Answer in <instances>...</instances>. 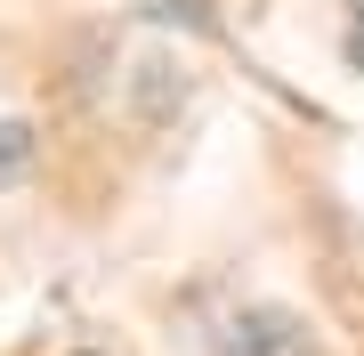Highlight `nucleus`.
Listing matches in <instances>:
<instances>
[{
    "label": "nucleus",
    "instance_id": "nucleus-1",
    "mask_svg": "<svg viewBox=\"0 0 364 356\" xmlns=\"http://www.w3.org/2000/svg\"><path fill=\"white\" fill-rule=\"evenodd\" d=\"M243 324L259 332V348H227V356H316V348H308V332H299L291 316H275V308H251Z\"/></svg>",
    "mask_w": 364,
    "mask_h": 356
},
{
    "label": "nucleus",
    "instance_id": "nucleus-2",
    "mask_svg": "<svg viewBox=\"0 0 364 356\" xmlns=\"http://www.w3.org/2000/svg\"><path fill=\"white\" fill-rule=\"evenodd\" d=\"M9 162H25V130H16V122H0V186H9Z\"/></svg>",
    "mask_w": 364,
    "mask_h": 356
}]
</instances>
